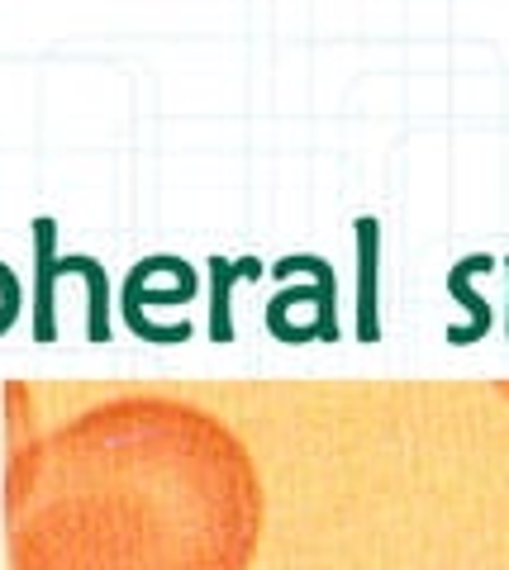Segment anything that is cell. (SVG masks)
I'll return each instance as SVG.
<instances>
[{
    "mask_svg": "<svg viewBox=\"0 0 509 570\" xmlns=\"http://www.w3.org/2000/svg\"><path fill=\"white\" fill-rule=\"evenodd\" d=\"M257 538V466L200 404L115 395L10 442V570H248Z\"/></svg>",
    "mask_w": 509,
    "mask_h": 570,
    "instance_id": "1",
    "label": "cell"
},
{
    "mask_svg": "<svg viewBox=\"0 0 509 570\" xmlns=\"http://www.w3.org/2000/svg\"><path fill=\"white\" fill-rule=\"evenodd\" d=\"M253 266H257V262H243L238 272H229L224 262H215V285H219V291H215V337H219V343L229 337V299H224V295H229V281L243 276V272H253Z\"/></svg>",
    "mask_w": 509,
    "mask_h": 570,
    "instance_id": "3",
    "label": "cell"
},
{
    "mask_svg": "<svg viewBox=\"0 0 509 570\" xmlns=\"http://www.w3.org/2000/svg\"><path fill=\"white\" fill-rule=\"evenodd\" d=\"M33 299H39V314H33V337L39 343H52V281L58 276H81L91 291H86V333L91 343H105L110 337V318H105V305H110V291H105V272L91 257H58V228L43 214L33 219Z\"/></svg>",
    "mask_w": 509,
    "mask_h": 570,
    "instance_id": "2",
    "label": "cell"
}]
</instances>
